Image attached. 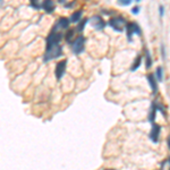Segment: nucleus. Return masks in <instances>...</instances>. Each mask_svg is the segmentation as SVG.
Returning a JSON list of instances; mask_svg holds the SVG:
<instances>
[{"mask_svg": "<svg viewBox=\"0 0 170 170\" xmlns=\"http://www.w3.org/2000/svg\"><path fill=\"white\" fill-rule=\"evenodd\" d=\"M139 7H134V8L132 9V13H133V14H139Z\"/></svg>", "mask_w": 170, "mask_h": 170, "instance_id": "obj_21", "label": "nucleus"}, {"mask_svg": "<svg viewBox=\"0 0 170 170\" xmlns=\"http://www.w3.org/2000/svg\"><path fill=\"white\" fill-rule=\"evenodd\" d=\"M73 36H74V30H68V32L66 33V35H65V39H66V41H67L68 43L72 42Z\"/></svg>", "mask_w": 170, "mask_h": 170, "instance_id": "obj_16", "label": "nucleus"}, {"mask_svg": "<svg viewBox=\"0 0 170 170\" xmlns=\"http://www.w3.org/2000/svg\"><path fill=\"white\" fill-rule=\"evenodd\" d=\"M126 24H127V22H126V19H125L124 17H121V16L111 18V19L109 21V25L111 26L115 31H118V32L123 31V30H124V26H126Z\"/></svg>", "mask_w": 170, "mask_h": 170, "instance_id": "obj_3", "label": "nucleus"}, {"mask_svg": "<svg viewBox=\"0 0 170 170\" xmlns=\"http://www.w3.org/2000/svg\"><path fill=\"white\" fill-rule=\"evenodd\" d=\"M141 62H142V56H139H139L136 57V59H135V61H134V64H133L132 68H130V70H132V72H135V70L139 67Z\"/></svg>", "mask_w": 170, "mask_h": 170, "instance_id": "obj_14", "label": "nucleus"}, {"mask_svg": "<svg viewBox=\"0 0 170 170\" xmlns=\"http://www.w3.org/2000/svg\"><path fill=\"white\" fill-rule=\"evenodd\" d=\"M84 43H85V37L84 36H78L72 44V50L74 53L79 55L81 52L84 51Z\"/></svg>", "mask_w": 170, "mask_h": 170, "instance_id": "obj_4", "label": "nucleus"}, {"mask_svg": "<svg viewBox=\"0 0 170 170\" xmlns=\"http://www.w3.org/2000/svg\"><path fill=\"white\" fill-rule=\"evenodd\" d=\"M31 6L36 9V10H39V9H41L42 8V4L41 2H39V1H31Z\"/></svg>", "mask_w": 170, "mask_h": 170, "instance_id": "obj_18", "label": "nucleus"}, {"mask_svg": "<svg viewBox=\"0 0 170 170\" xmlns=\"http://www.w3.org/2000/svg\"><path fill=\"white\" fill-rule=\"evenodd\" d=\"M69 19L66 18V17H62V18H59L58 22L56 23V25L53 26V30L52 32H58L59 30H62V28H67L69 26Z\"/></svg>", "mask_w": 170, "mask_h": 170, "instance_id": "obj_7", "label": "nucleus"}, {"mask_svg": "<svg viewBox=\"0 0 170 170\" xmlns=\"http://www.w3.org/2000/svg\"><path fill=\"white\" fill-rule=\"evenodd\" d=\"M42 8H43L48 14H51L52 11L55 10V4H53V1H50V0L43 1V2H42Z\"/></svg>", "mask_w": 170, "mask_h": 170, "instance_id": "obj_10", "label": "nucleus"}, {"mask_svg": "<svg viewBox=\"0 0 170 170\" xmlns=\"http://www.w3.org/2000/svg\"><path fill=\"white\" fill-rule=\"evenodd\" d=\"M167 144H168V148H169L170 150V136L168 137V139H167Z\"/></svg>", "mask_w": 170, "mask_h": 170, "instance_id": "obj_23", "label": "nucleus"}, {"mask_svg": "<svg viewBox=\"0 0 170 170\" xmlns=\"http://www.w3.org/2000/svg\"><path fill=\"white\" fill-rule=\"evenodd\" d=\"M104 170H113V169H104Z\"/></svg>", "mask_w": 170, "mask_h": 170, "instance_id": "obj_24", "label": "nucleus"}, {"mask_svg": "<svg viewBox=\"0 0 170 170\" xmlns=\"http://www.w3.org/2000/svg\"><path fill=\"white\" fill-rule=\"evenodd\" d=\"M154 75H155V77L158 78V81L161 82V81L163 79V69H162V67L157 68V72H155Z\"/></svg>", "mask_w": 170, "mask_h": 170, "instance_id": "obj_15", "label": "nucleus"}, {"mask_svg": "<svg viewBox=\"0 0 170 170\" xmlns=\"http://www.w3.org/2000/svg\"><path fill=\"white\" fill-rule=\"evenodd\" d=\"M168 161H169V162H170V158H169V160H168Z\"/></svg>", "mask_w": 170, "mask_h": 170, "instance_id": "obj_25", "label": "nucleus"}, {"mask_svg": "<svg viewBox=\"0 0 170 170\" xmlns=\"http://www.w3.org/2000/svg\"><path fill=\"white\" fill-rule=\"evenodd\" d=\"M157 111H158V108H157V103L155 101L152 103V108H151V111H150V115H149V120L153 124L154 123V119H155V116H157Z\"/></svg>", "mask_w": 170, "mask_h": 170, "instance_id": "obj_11", "label": "nucleus"}, {"mask_svg": "<svg viewBox=\"0 0 170 170\" xmlns=\"http://www.w3.org/2000/svg\"><path fill=\"white\" fill-rule=\"evenodd\" d=\"M161 53H162V58L166 59V51H165V46L161 44Z\"/></svg>", "mask_w": 170, "mask_h": 170, "instance_id": "obj_20", "label": "nucleus"}, {"mask_svg": "<svg viewBox=\"0 0 170 170\" xmlns=\"http://www.w3.org/2000/svg\"><path fill=\"white\" fill-rule=\"evenodd\" d=\"M81 18H82V10H77V11H75V13H73V14H72L69 22L76 23V22H78Z\"/></svg>", "mask_w": 170, "mask_h": 170, "instance_id": "obj_12", "label": "nucleus"}, {"mask_svg": "<svg viewBox=\"0 0 170 170\" xmlns=\"http://www.w3.org/2000/svg\"><path fill=\"white\" fill-rule=\"evenodd\" d=\"M165 14V8H163V6H160V16L162 17Z\"/></svg>", "mask_w": 170, "mask_h": 170, "instance_id": "obj_22", "label": "nucleus"}, {"mask_svg": "<svg viewBox=\"0 0 170 170\" xmlns=\"http://www.w3.org/2000/svg\"><path fill=\"white\" fill-rule=\"evenodd\" d=\"M91 25H92L95 30L100 31V30H103V28L106 27V22L103 21L100 16L95 15L91 18Z\"/></svg>", "mask_w": 170, "mask_h": 170, "instance_id": "obj_6", "label": "nucleus"}, {"mask_svg": "<svg viewBox=\"0 0 170 170\" xmlns=\"http://www.w3.org/2000/svg\"><path fill=\"white\" fill-rule=\"evenodd\" d=\"M66 64H67V60H61V61H59L57 64V67H56L57 79H60L64 76L65 70H66Z\"/></svg>", "mask_w": 170, "mask_h": 170, "instance_id": "obj_8", "label": "nucleus"}, {"mask_svg": "<svg viewBox=\"0 0 170 170\" xmlns=\"http://www.w3.org/2000/svg\"><path fill=\"white\" fill-rule=\"evenodd\" d=\"M126 32H127V37H128V41L132 42V36L133 34H137L141 35L142 31H141V27L139 26V24H136L135 22H129L126 24Z\"/></svg>", "mask_w": 170, "mask_h": 170, "instance_id": "obj_2", "label": "nucleus"}, {"mask_svg": "<svg viewBox=\"0 0 170 170\" xmlns=\"http://www.w3.org/2000/svg\"><path fill=\"white\" fill-rule=\"evenodd\" d=\"M62 39L61 32H51L46 37V50L44 53V61H49L51 59L58 58L61 56L62 48L60 46L59 42Z\"/></svg>", "mask_w": 170, "mask_h": 170, "instance_id": "obj_1", "label": "nucleus"}, {"mask_svg": "<svg viewBox=\"0 0 170 170\" xmlns=\"http://www.w3.org/2000/svg\"><path fill=\"white\" fill-rule=\"evenodd\" d=\"M88 22V18H84V19H83V21L77 25V27H76V28H77V31L78 32H82L83 30H84V27H85V24H86Z\"/></svg>", "mask_w": 170, "mask_h": 170, "instance_id": "obj_17", "label": "nucleus"}, {"mask_svg": "<svg viewBox=\"0 0 170 170\" xmlns=\"http://www.w3.org/2000/svg\"><path fill=\"white\" fill-rule=\"evenodd\" d=\"M160 132H161V127H160V125L153 123V124H152V129H151L150 135H149L150 139H151L153 143H158V141H159V136H160Z\"/></svg>", "mask_w": 170, "mask_h": 170, "instance_id": "obj_5", "label": "nucleus"}, {"mask_svg": "<svg viewBox=\"0 0 170 170\" xmlns=\"http://www.w3.org/2000/svg\"><path fill=\"white\" fill-rule=\"evenodd\" d=\"M118 4H120V5H124V6H128L132 4V1L130 0H120Z\"/></svg>", "mask_w": 170, "mask_h": 170, "instance_id": "obj_19", "label": "nucleus"}, {"mask_svg": "<svg viewBox=\"0 0 170 170\" xmlns=\"http://www.w3.org/2000/svg\"><path fill=\"white\" fill-rule=\"evenodd\" d=\"M148 81L150 83V86L153 91V94H154L157 91H158V84H157V79H155V75L154 74H149L148 75Z\"/></svg>", "mask_w": 170, "mask_h": 170, "instance_id": "obj_9", "label": "nucleus"}, {"mask_svg": "<svg viewBox=\"0 0 170 170\" xmlns=\"http://www.w3.org/2000/svg\"><path fill=\"white\" fill-rule=\"evenodd\" d=\"M145 58H146V61H145V65H146V68L149 69L152 66V57H151V53L148 49H145Z\"/></svg>", "mask_w": 170, "mask_h": 170, "instance_id": "obj_13", "label": "nucleus"}]
</instances>
